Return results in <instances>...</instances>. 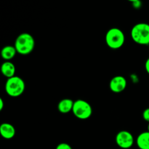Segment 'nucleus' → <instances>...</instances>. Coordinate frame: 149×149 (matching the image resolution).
<instances>
[{"instance_id":"f257e3e1","label":"nucleus","mask_w":149,"mask_h":149,"mask_svg":"<svg viewBox=\"0 0 149 149\" xmlns=\"http://www.w3.org/2000/svg\"><path fill=\"white\" fill-rule=\"evenodd\" d=\"M14 46L20 55H29L35 47L34 38L29 33H22L16 38Z\"/></svg>"},{"instance_id":"f03ea898","label":"nucleus","mask_w":149,"mask_h":149,"mask_svg":"<svg viewBox=\"0 0 149 149\" xmlns=\"http://www.w3.org/2000/svg\"><path fill=\"white\" fill-rule=\"evenodd\" d=\"M131 37L135 43L141 45H149V24L139 23L132 27Z\"/></svg>"},{"instance_id":"7ed1b4c3","label":"nucleus","mask_w":149,"mask_h":149,"mask_svg":"<svg viewBox=\"0 0 149 149\" xmlns=\"http://www.w3.org/2000/svg\"><path fill=\"white\" fill-rule=\"evenodd\" d=\"M106 43L109 48L118 49L122 47L125 42L124 32L118 28H111L106 34Z\"/></svg>"},{"instance_id":"20e7f679","label":"nucleus","mask_w":149,"mask_h":149,"mask_svg":"<svg viewBox=\"0 0 149 149\" xmlns=\"http://www.w3.org/2000/svg\"><path fill=\"white\" fill-rule=\"evenodd\" d=\"M25 89H26L25 81H23V79L17 76L7 79L6 81V93L10 97H19L24 93Z\"/></svg>"},{"instance_id":"39448f33","label":"nucleus","mask_w":149,"mask_h":149,"mask_svg":"<svg viewBox=\"0 0 149 149\" xmlns=\"http://www.w3.org/2000/svg\"><path fill=\"white\" fill-rule=\"evenodd\" d=\"M72 112L76 117L84 120L89 119L92 116L93 108L87 101L79 99L74 101Z\"/></svg>"},{"instance_id":"423d86ee","label":"nucleus","mask_w":149,"mask_h":149,"mask_svg":"<svg viewBox=\"0 0 149 149\" xmlns=\"http://www.w3.org/2000/svg\"><path fill=\"white\" fill-rule=\"evenodd\" d=\"M134 137L127 130L120 131L116 136V143L119 147L122 149H129L133 146Z\"/></svg>"},{"instance_id":"0eeeda50","label":"nucleus","mask_w":149,"mask_h":149,"mask_svg":"<svg viewBox=\"0 0 149 149\" xmlns=\"http://www.w3.org/2000/svg\"><path fill=\"white\" fill-rule=\"evenodd\" d=\"M127 84V82L125 77L122 76H116L111 80L109 87L113 93H120L126 89Z\"/></svg>"},{"instance_id":"6e6552de","label":"nucleus","mask_w":149,"mask_h":149,"mask_svg":"<svg viewBox=\"0 0 149 149\" xmlns=\"http://www.w3.org/2000/svg\"><path fill=\"white\" fill-rule=\"evenodd\" d=\"M0 134L6 140H10L15 135V129L10 123H2L0 126Z\"/></svg>"},{"instance_id":"1a4fd4ad","label":"nucleus","mask_w":149,"mask_h":149,"mask_svg":"<svg viewBox=\"0 0 149 149\" xmlns=\"http://www.w3.org/2000/svg\"><path fill=\"white\" fill-rule=\"evenodd\" d=\"M1 71L4 77L10 79L15 76V66L10 61H5L1 64Z\"/></svg>"},{"instance_id":"9d476101","label":"nucleus","mask_w":149,"mask_h":149,"mask_svg":"<svg viewBox=\"0 0 149 149\" xmlns=\"http://www.w3.org/2000/svg\"><path fill=\"white\" fill-rule=\"evenodd\" d=\"M74 101L70 98H64L58 103V109L61 113H68L72 111Z\"/></svg>"},{"instance_id":"9b49d317","label":"nucleus","mask_w":149,"mask_h":149,"mask_svg":"<svg viewBox=\"0 0 149 149\" xmlns=\"http://www.w3.org/2000/svg\"><path fill=\"white\" fill-rule=\"evenodd\" d=\"M17 53L15 46H11V45H7L4 47L1 51V56L4 61H10L12 59L14 58Z\"/></svg>"},{"instance_id":"f8f14e48","label":"nucleus","mask_w":149,"mask_h":149,"mask_svg":"<svg viewBox=\"0 0 149 149\" xmlns=\"http://www.w3.org/2000/svg\"><path fill=\"white\" fill-rule=\"evenodd\" d=\"M137 146L140 149H149V132H141L136 139Z\"/></svg>"},{"instance_id":"ddd939ff","label":"nucleus","mask_w":149,"mask_h":149,"mask_svg":"<svg viewBox=\"0 0 149 149\" xmlns=\"http://www.w3.org/2000/svg\"><path fill=\"white\" fill-rule=\"evenodd\" d=\"M55 149H72V148L69 144L66 143H61L57 146Z\"/></svg>"},{"instance_id":"4468645a","label":"nucleus","mask_w":149,"mask_h":149,"mask_svg":"<svg viewBox=\"0 0 149 149\" xmlns=\"http://www.w3.org/2000/svg\"><path fill=\"white\" fill-rule=\"evenodd\" d=\"M143 118L145 121L148 122L149 123V108L146 109L143 112Z\"/></svg>"},{"instance_id":"2eb2a0df","label":"nucleus","mask_w":149,"mask_h":149,"mask_svg":"<svg viewBox=\"0 0 149 149\" xmlns=\"http://www.w3.org/2000/svg\"><path fill=\"white\" fill-rule=\"evenodd\" d=\"M132 4H133V7H135V8H140L141 6V0H138V1H135V2L132 3Z\"/></svg>"},{"instance_id":"dca6fc26","label":"nucleus","mask_w":149,"mask_h":149,"mask_svg":"<svg viewBox=\"0 0 149 149\" xmlns=\"http://www.w3.org/2000/svg\"><path fill=\"white\" fill-rule=\"evenodd\" d=\"M145 68H146V72L149 74V58L146 60V61Z\"/></svg>"},{"instance_id":"f3484780","label":"nucleus","mask_w":149,"mask_h":149,"mask_svg":"<svg viewBox=\"0 0 149 149\" xmlns=\"http://www.w3.org/2000/svg\"><path fill=\"white\" fill-rule=\"evenodd\" d=\"M4 106V102L1 97H0V111H2Z\"/></svg>"},{"instance_id":"a211bd4d","label":"nucleus","mask_w":149,"mask_h":149,"mask_svg":"<svg viewBox=\"0 0 149 149\" xmlns=\"http://www.w3.org/2000/svg\"><path fill=\"white\" fill-rule=\"evenodd\" d=\"M128 1H130V2H132V3H133V2H135V1H138V0H128Z\"/></svg>"},{"instance_id":"6ab92c4d","label":"nucleus","mask_w":149,"mask_h":149,"mask_svg":"<svg viewBox=\"0 0 149 149\" xmlns=\"http://www.w3.org/2000/svg\"><path fill=\"white\" fill-rule=\"evenodd\" d=\"M148 131L149 132V123H148Z\"/></svg>"},{"instance_id":"aec40b11","label":"nucleus","mask_w":149,"mask_h":149,"mask_svg":"<svg viewBox=\"0 0 149 149\" xmlns=\"http://www.w3.org/2000/svg\"><path fill=\"white\" fill-rule=\"evenodd\" d=\"M148 47H149V45H148Z\"/></svg>"}]
</instances>
